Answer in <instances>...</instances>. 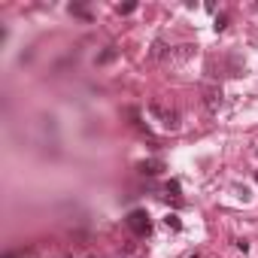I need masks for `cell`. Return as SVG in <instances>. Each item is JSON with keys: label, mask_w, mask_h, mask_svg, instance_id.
<instances>
[{"label": "cell", "mask_w": 258, "mask_h": 258, "mask_svg": "<svg viewBox=\"0 0 258 258\" xmlns=\"http://www.w3.org/2000/svg\"><path fill=\"white\" fill-rule=\"evenodd\" d=\"M255 10H258V7H255Z\"/></svg>", "instance_id": "obj_13"}, {"label": "cell", "mask_w": 258, "mask_h": 258, "mask_svg": "<svg viewBox=\"0 0 258 258\" xmlns=\"http://www.w3.org/2000/svg\"><path fill=\"white\" fill-rule=\"evenodd\" d=\"M70 13H73V16H79V19H85V22L91 19V16H88V10H85V7H79V4H70Z\"/></svg>", "instance_id": "obj_6"}, {"label": "cell", "mask_w": 258, "mask_h": 258, "mask_svg": "<svg viewBox=\"0 0 258 258\" xmlns=\"http://www.w3.org/2000/svg\"><path fill=\"white\" fill-rule=\"evenodd\" d=\"M255 179H258V173H255Z\"/></svg>", "instance_id": "obj_12"}, {"label": "cell", "mask_w": 258, "mask_h": 258, "mask_svg": "<svg viewBox=\"0 0 258 258\" xmlns=\"http://www.w3.org/2000/svg\"><path fill=\"white\" fill-rule=\"evenodd\" d=\"M115 55H118V52H115V49H112V46H109V49H106V52H100V55H97V64H109V61H112V58H115Z\"/></svg>", "instance_id": "obj_5"}, {"label": "cell", "mask_w": 258, "mask_h": 258, "mask_svg": "<svg viewBox=\"0 0 258 258\" xmlns=\"http://www.w3.org/2000/svg\"><path fill=\"white\" fill-rule=\"evenodd\" d=\"M204 103H207L210 112H216L219 103H222V91H219V88H207V91H204Z\"/></svg>", "instance_id": "obj_3"}, {"label": "cell", "mask_w": 258, "mask_h": 258, "mask_svg": "<svg viewBox=\"0 0 258 258\" xmlns=\"http://www.w3.org/2000/svg\"><path fill=\"white\" fill-rule=\"evenodd\" d=\"M225 28H228V16H219L216 19V31H225Z\"/></svg>", "instance_id": "obj_9"}, {"label": "cell", "mask_w": 258, "mask_h": 258, "mask_svg": "<svg viewBox=\"0 0 258 258\" xmlns=\"http://www.w3.org/2000/svg\"><path fill=\"white\" fill-rule=\"evenodd\" d=\"M164 225H167V228H173V231H179V228H182L179 216H167V219H164Z\"/></svg>", "instance_id": "obj_7"}, {"label": "cell", "mask_w": 258, "mask_h": 258, "mask_svg": "<svg viewBox=\"0 0 258 258\" xmlns=\"http://www.w3.org/2000/svg\"><path fill=\"white\" fill-rule=\"evenodd\" d=\"M167 195H179V182H167Z\"/></svg>", "instance_id": "obj_10"}, {"label": "cell", "mask_w": 258, "mask_h": 258, "mask_svg": "<svg viewBox=\"0 0 258 258\" xmlns=\"http://www.w3.org/2000/svg\"><path fill=\"white\" fill-rule=\"evenodd\" d=\"M4 258H16V255H4Z\"/></svg>", "instance_id": "obj_11"}, {"label": "cell", "mask_w": 258, "mask_h": 258, "mask_svg": "<svg viewBox=\"0 0 258 258\" xmlns=\"http://www.w3.org/2000/svg\"><path fill=\"white\" fill-rule=\"evenodd\" d=\"M152 115H158V118H161V124L167 127V131H176V127H179L176 112H173V109H164L161 103H152Z\"/></svg>", "instance_id": "obj_2"}, {"label": "cell", "mask_w": 258, "mask_h": 258, "mask_svg": "<svg viewBox=\"0 0 258 258\" xmlns=\"http://www.w3.org/2000/svg\"><path fill=\"white\" fill-rule=\"evenodd\" d=\"M134 10H137V4H121V7H118V13H121V16H131Z\"/></svg>", "instance_id": "obj_8"}, {"label": "cell", "mask_w": 258, "mask_h": 258, "mask_svg": "<svg viewBox=\"0 0 258 258\" xmlns=\"http://www.w3.org/2000/svg\"><path fill=\"white\" fill-rule=\"evenodd\" d=\"M127 228H131L137 237H146L149 231H152V222H149V213H143V210H134L131 216H127Z\"/></svg>", "instance_id": "obj_1"}, {"label": "cell", "mask_w": 258, "mask_h": 258, "mask_svg": "<svg viewBox=\"0 0 258 258\" xmlns=\"http://www.w3.org/2000/svg\"><path fill=\"white\" fill-rule=\"evenodd\" d=\"M161 170H164L161 161H140V173H146V176H155V173H161Z\"/></svg>", "instance_id": "obj_4"}]
</instances>
